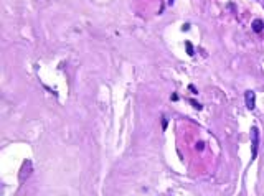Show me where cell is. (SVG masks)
<instances>
[{
    "mask_svg": "<svg viewBox=\"0 0 264 196\" xmlns=\"http://www.w3.org/2000/svg\"><path fill=\"white\" fill-rule=\"evenodd\" d=\"M251 143H253V148H251V160H256L258 157V148H259V129L256 125L251 127Z\"/></svg>",
    "mask_w": 264,
    "mask_h": 196,
    "instance_id": "6da1fadb",
    "label": "cell"
},
{
    "mask_svg": "<svg viewBox=\"0 0 264 196\" xmlns=\"http://www.w3.org/2000/svg\"><path fill=\"white\" fill-rule=\"evenodd\" d=\"M244 102H246V107H248L249 111H253L254 107H256V94H254L253 91H246V92H244Z\"/></svg>",
    "mask_w": 264,
    "mask_h": 196,
    "instance_id": "7a4b0ae2",
    "label": "cell"
},
{
    "mask_svg": "<svg viewBox=\"0 0 264 196\" xmlns=\"http://www.w3.org/2000/svg\"><path fill=\"white\" fill-rule=\"evenodd\" d=\"M263 28H264L263 20H254L253 21V30L256 31V33H261V31H263Z\"/></svg>",
    "mask_w": 264,
    "mask_h": 196,
    "instance_id": "3957f363",
    "label": "cell"
},
{
    "mask_svg": "<svg viewBox=\"0 0 264 196\" xmlns=\"http://www.w3.org/2000/svg\"><path fill=\"white\" fill-rule=\"evenodd\" d=\"M185 46H187V53L190 56H193V53H195V51H193V45L190 43V41H187V43H185Z\"/></svg>",
    "mask_w": 264,
    "mask_h": 196,
    "instance_id": "277c9868",
    "label": "cell"
},
{
    "mask_svg": "<svg viewBox=\"0 0 264 196\" xmlns=\"http://www.w3.org/2000/svg\"><path fill=\"white\" fill-rule=\"evenodd\" d=\"M190 104H192V106L195 107V109H198V111H201V109H203V107H201V104H198V102L195 101V99H190Z\"/></svg>",
    "mask_w": 264,
    "mask_h": 196,
    "instance_id": "5b68a950",
    "label": "cell"
},
{
    "mask_svg": "<svg viewBox=\"0 0 264 196\" xmlns=\"http://www.w3.org/2000/svg\"><path fill=\"white\" fill-rule=\"evenodd\" d=\"M203 148H205V143H203V142H198V143H197V150H203Z\"/></svg>",
    "mask_w": 264,
    "mask_h": 196,
    "instance_id": "8992f818",
    "label": "cell"
},
{
    "mask_svg": "<svg viewBox=\"0 0 264 196\" xmlns=\"http://www.w3.org/2000/svg\"><path fill=\"white\" fill-rule=\"evenodd\" d=\"M170 99H172V101H178V94L177 92H173V94L170 96Z\"/></svg>",
    "mask_w": 264,
    "mask_h": 196,
    "instance_id": "52a82bcc",
    "label": "cell"
},
{
    "mask_svg": "<svg viewBox=\"0 0 264 196\" xmlns=\"http://www.w3.org/2000/svg\"><path fill=\"white\" fill-rule=\"evenodd\" d=\"M162 129H163V130L167 129V119H165V117L162 119Z\"/></svg>",
    "mask_w": 264,
    "mask_h": 196,
    "instance_id": "ba28073f",
    "label": "cell"
},
{
    "mask_svg": "<svg viewBox=\"0 0 264 196\" xmlns=\"http://www.w3.org/2000/svg\"><path fill=\"white\" fill-rule=\"evenodd\" d=\"M190 91H192V92H195V94H197L198 91H197V87H195V86L193 84H190Z\"/></svg>",
    "mask_w": 264,
    "mask_h": 196,
    "instance_id": "9c48e42d",
    "label": "cell"
}]
</instances>
